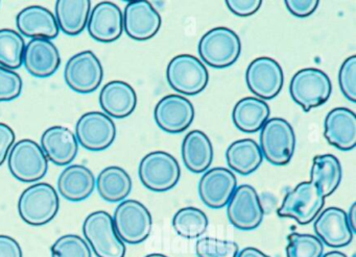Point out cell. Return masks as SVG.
<instances>
[{"label": "cell", "mask_w": 356, "mask_h": 257, "mask_svg": "<svg viewBox=\"0 0 356 257\" xmlns=\"http://www.w3.org/2000/svg\"><path fill=\"white\" fill-rule=\"evenodd\" d=\"M60 209L57 190L47 182L29 186L18 200V213L29 225L43 226L55 219Z\"/></svg>", "instance_id": "cell-1"}, {"label": "cell", "mask_w": 356, "mask_h": 257, "mask_svg": "<svg viewBox=\"0 0 356 257\" xmlns=\"http://www.w3.org/2000/svg\"><path fill=\"white\" fill-rule=\"evenodd\" d=\"M83 233L97 257H124L126 245L114 227L113 218L107 211L90 213L83 223Z\"/></svg>", "instance_id": "cell-2"}, {"label": "cell", "mask_w": 356, "mask_h": 257, "mask_svg": "<svg viewBox=\"0 0 356 257\" xmlns=\"http://www.w3.org/2000/svg\"><path fill=\"white\" fill-rule=\"evenodd\" d=\"M197 51L202 61L208 66L214 69H225L238 60L241 39L230 28H214L202 37Z\"/></svg>", "instance_id": "cell-3"}, {"label": "cell", "mask_w": 356, "mask_h": 257, "mask_svg": "<svg viewBox=\"0 0 356 257\" xmlns=\"http://www.w3.org/2000/svg\"><path fill=\"white\" fill-rule=\"evenodd\" d=\"M260 150L262 157L275 166H285L291 161L296 148L293 126L282 118H272L260 130Z\"/></svg>", "instance_id": "cell-4"}, {"label": "cell", "mask_w": 356, "mask_h": 257, "mask_svg": "<svg viewBox=\"0 0 356 257\" xmlns=\"http://www.w3.org/2000/svg\"><path fill=\"white\" fill-rule=\"evenodd\" d=\"M331 93L332 85L330 78L316 68L300 70L293 76L289 85L291 98L306 113L326 103Z\"/></svg>", "instance_id": "cell-5"}, {"label": "cell", "mask_w": 356, "mask_h": 257, "mask_svg": "<svg viewBox=\"0 0 356 257\" xmlns=\"http://www.w3.org/2000/svg\"><path fill=\"white\" fill-rule=\"evenodd\" d=\"M166 78L176 92L195 96L205 90L209 82V74L201 60L195 55H180L168 64Z\"/></svg>", "instance_id": "cell-6"}, {"label": "cell", "mask_w": 356, "mask_h": 257, "mask_svg": "<svg viewBox=\"0 0 356 257\" xmlns=\"http://www.w3.org/2000/svg\"><path fill=\"white\" fill-rule=\"evenodd\" d=\"M112 218L118 236L127 244H140L151 234L153 227L151 213L139 201H122Z\"/></svg>", "instance_id": "cell-7"}, {"label": "cell", "mask_w": 356, "mask_h": 257, "mask_svg": "<svg viewBox=\"0 0 356 257\" xmlns=\"http://www.w3.org/2000/svg\"><path fill=\"white\" fill-rule=\"evenodd\" d=\"M324 204L325 198L316 184L303 181L285 195L277 213L296 220L300 225H307L318 217Z\"/></svg>", "instance_id": "cell-8"}, {"label": "cell", "mask_w": 356, "mask_h": 257, "mask_svg": "<svg viewBox=\"0 0 356 257\" xmlns=\"http://www.w3.org/2000/svg\"><path fill=\"white\" fill-rule=\"evenodd\" d=\"M8 166L16 179L22 182H35L47 175L49 159L38 143L24 139L12 147L8 154Z\"/></svg>", "instance_id": "cell-9"}, {"label": "cell", "mask_w": 356, "mask_h": 257, "mask_svg": "<svg viewBox=\"0 0 356 257\" xmlns=\"http://www.w3.org/2000/svg\"><path fill=\"white\" fill-rule=\"evenodd\" d=\"M138 174L145 188L162 193L172 190L178 184L181 169L172 154L164 151H154L141 159Z\"/></svg>", "instance_id": "cell-10"}, {"label": "cell", "mask_w": 356, "mask_h": 257, "mask_svg": "<svg viewBox=\"0 0 356 257\" xmlns=\"http://www.w3.org/2000/svg\"><path fill=\"white\" fill-rule=\"evenodd\" d=\"M64 78L74 92L90 94L103 82V65L93 51H82L70 57L64 70Z\"/></svg>", "instance_id": "cell-11"}, {"label": "cell", "mask_w": 356, "mask_h": 257, "mask_svg": "<svg viewBox=\"0 0 356 257\" xmlns=\"http://www.w3.org/2000/svg\"><path fill=\"white\" fill-rule=\"evenodd\" d=\"M76 136L79 144L87 150H106L115 141V123L105 113L88 112L76 122Z\"/></svg>", "instance_id": "cell-12"}, {"label": "cell", "mask_w": 356, "mask_h": 257, "mask_svg": "<svg viewBox=\"0 0 356 257\" xmlns=\"http://www.w3.org/2000/svg\"><path fill=\"white\" fill-rule=\"evenodd\" d=\"M229 221L239 230H254L261 224L264 211L253 186L241 184L227 204Z\"/></svg>", "instance_id": "cell-13"}, {"label": "cell", "mask_w": 356, "mask_h": 257, "mask_svg": "<svg viewBox=\"0 0 356 257\" xmlns=\"http://www.w3.org/2000/svg\"><path fill=\"white\" fill-rule=\"evenodd\" d=\"M248 88L261 100L275 98L282 90L284 76L278 62L268 57L251 62L245 71Z\"/></svg>", "instance_id": "cell-14"}, {"label": "cell", "mask_w": 356, "mask_h": 257, "mask_svg": "<svg viewBox=\"0 0 356 257\" xmlns=\"http://www.w3.org/2000/svg\"><path fill=\"white\" fill-rule=\"evenodd\" d=\"M122 17L124 30L133 40H149L158 34L161 28L159 12L147 0H134L128 3Z\"/></svg>", "instance_id": "cell-15"}, {"label": "cell", "mask_w": 356, "mask_h": 257, "mask_svg": "<svg viewBox=\"0 0 356 257\" xmlns=\"http://www.w3.org/2000/svg\"><path fill=\"white\" fill-rule=\"evenodd\" d=\"M154 118L163 132L180 134L193 123L195 107L188 99L181 95H168L156 105Z\"/></svg>", "instance_id": "cell-16"}, {"label": "cell", "mask_w": 356, "mask_h": 257, "mask_svg": "<svg viewBox=\"0 0 356 257\" xmlns=\"http://www.w3.org/2000/svg\"><path fill=\"white\" fill-rule=\"evenodd\" d=\"M236 188V176L231 170L213 168L206 171L200 180V198L210 209H222L228 204Z\"/></svg>", "instance_id": "cell-17"}, {"label": "cell", "mask_w": 356, "mask_h": 257, "mask_svg": "<svg viewBox=\"0 0 356 257\" xmlns=\"http://www.w3.org/2000/svg\"><path fill=\"white\" fill-rule=\"evenodd\" d=\"M87 30L97 42H115L124 32L122 10L111 1H101L89 14Z\"/></svg>", "instance_id": "cell-18"}, {"label": "cell", "mask_w": 356, "mask_h": 257, "mask_svg": "<svg viewBox=\"0 0 356 257\" xmlns=\"http://www.w3.org/2000/svg\"><path fill=\"white\" fill-rule=\"evenodd\" d=\"M321 242L331 248H343L353 240L347 213L339 207H328L318 213L314 225Z\"/></svg>", "instance_id": "cell-19"}, {"label": "cell", "mask_w": 356, "mask_h": 257, "mask_svg": "<svg viewBox=\"0 0 356 257\" xmlns=\"http://www.w3.org/2000/svg\"><path fill=\"white\" fill-rule=\"evenodd\" d=\"M24 65L35 78H49L61 65L59 49L51 40L32 39L24 49Z\"/></svg>", "instance_id": "cell-20"}, {"label": "cell", "mask_w": 356, "mask_h": 257, "mask_svg": "<svg viewBox=\"0 0 356 257\" xmlns=\"http://www.w3.org/2000/svg\"><path fill=\"white\" fill-rule=\"evenodd\" d=\"M324 136L329 144L341 151L353 150L356 146V116L347 107H335L327 114Z\"/></svg>", "instance_id": "cell-21"}, {"label": "cell", "mask_w": 356, "mask_h": 257, "mask_svg": "<svg viewBox=\"0 0 356 257\" xmlns=\"http://www.w3.org/2000/svg\"><path fill=\"white\" fill-rule=\"evenodd\" d=\"M41 148L47 159L57 166H67L79 152L76 134L64 126H51L41 136Z\"/></svg>", "instance_id": "cell-22"}, {"label": "cell", "mask_w": 356, "mask_h": 257, "mask_svg": "<svg viewBox=\"0 0 356 257\" xmlns=\"http://www.w3.org/2000/svg\"><path fill=\"white\" fill-rule=\"evenodd\" d=\"M16 26L22 36L32 39L51 41L57 38L60 32L55 15L41 6H31L19 12Z\"/></svg>", "instance_id": "cell-23"}, {"label": "cell", "mask_w": 356, "mask_h": 257, "mask_svg": "<svg viewBox=\"0 0 356 257\" xmlns=\"http://www.w3.org/2000/svg\"><path fill=\"white\" fill-rule=\"evenodd\" d=\"M99 100L106 115L115 119H124L136 109L137 95L131 85L122 80H113L103 87Z\"/></svg>", "instance_id": "cell-24"}, {"label": "cell", "mask_w": 356, "mask_h": 257, "mask_svg": "<svg viewBox=\"0 0 356 257\" xmlns=\"http://www.w3.org/2000/svg\"><path fill=\"white\" fill-rule=\"evenodd\" d=\"M95 188V175L83 165L68 166L58 178L60 195L72 202L84 201L92 195Z\"/></svg>", "instance_id": "cell-25"}, {"label": "cell", "mask_w": 356, "mask_h": 257, "mask_svg": "<svg viewBox=\"0 0 356 257\" xmlns=\"http://www.w3.org/2000/svg\"><path fill=\"white\" fill-rule=\"evenodd\" d=\"M182 159L185 167L193 173H203L209 170L213 161V147L205 132L193 130L182 143Z\"/></svg>", "instance_id": "cell-26"}, {"label": "cell", "mask_w": 356, "mask_h": 257, "mask_svg": "<svg viewBox=\"0 0 356 257\" xmlns=\"http://www.w3.org/2000/svg\"><path fill=\"white\" fill-rule=\"evenodd\" d=\"M91 11L90 0H58L56 20L67 36H78L86 28Z\"/></svg>", "instance_id": "cell-27"}, {"label": "cell", "mask_w": 356, "mask_h": 257, "mask_svg": "<svg viewBox=\"0 0 356 257\" xmlns=\"http://www.w3.org/2000/svg\"><path fill=\"white\" fill-rule=\"evenodd\" d=\"M270 107L266 101L256 97H245L233 109V123L241 132L253 134L261 130L270 118Z\"/></svg>", "instance_id": "cell-28"}, {"label": "cell", "mask_w": 356, "mask_h": 257, "mask_svg": "<svg viewBox=\"0 0 356 257\" xmlns=\"http://www.w3.org/2000/svg\"><path fill=\"white\" fill-rule=\"evenodd\" d=\"M99 196L110 203L124 201L132 190V179L126 170L118 166L105 168L95 179Z\"/></svg>", "instance_id": "cell-29"}, {"label": "cell", "mask_w": 356, "mask_h": 257, "mask_svg": "<svg viewBox=\"0 0 356 257\" xmlns=\"http://www.w3.org/2000/svg\"><path fill=\"white\" fill-rule=\"evenodd\" d=\"M229 168L241 175L254 173L264 161L259 145L252 139L235 141L227 149Z\"/></svg>", "instance_id": "cell-30"}, {"label": "cell", "mask_w": 356, "mask_h": 257, "mask_svg": "<svg viewBox=\"0 0 356 257\" xmlns=\"http://www.w3.org/2000/svg\"><path fill=\"white\" fill-rule=\"evenodd\" d=\"M341 176L343 171L341 163L334 155H316L312 159L309 181L316 184L324 198L337 190L341 184Z\"/></svg>", "instance_id": "cell-31"}, {"label": "cell", "mask_w": 356, "mask_h": 257, "mask_svg": "<svg viewBox=\"0 0 356 257\" xmlns=\"http://www.w3.org/2000/svg\"><path fill=\"white\" fill-rule=\"evenodd\" d=\"M207 215L197 207H184L177 211L172 219V227L179 236L188 240L199 238L207 230Z\"/></svg>", "instance_id": "cell-32"}, {"label": "cell", "mask_w": 356, "mask_h": 257, "mask_svg": "<svg viewBox=\"0 0 356 257\" xmlns=\"http://www.w3.org/2000/svg\"><path fill=\"white\" fill-rule=\"evenodd\" d=\"M26 42L24 37L11 28L0 30V66L17 70L24 64Z\"/></svg>", "instance_id": "cell-33"}, {"label": "cell", "mask_w": 356, "mask_h": 257, "mask_svg": "<svg viewBox=\"0 0 356 257\" xmlns=\"http://www.w3.org/2000/svg\"><path fill=\"white\" fill-rule=\"evenodd\" d=\"M324 244L316 236L293 232L287 236V257H322Z\"/></svg>", "instance_id": "cell-34"}, {"label": "cell", "mask_w": 356, "mask_h": 257, "mask_svg": "<svg viewBox=\"0 0 356 257\" xmlns=\"http://www.w3.org/2000/svg\"><path fill=\"white\" fill-rule=\"evenodd\" d=\"M51 252V257H92L88 242L76 234H65L58 238Z\"/></svg>", "instance_id": "cell-35"}, {"label": "cell", "mask_w": 356, "mask_h": 257, "mask_svg": "<svg viewBox=\"0 0 356 257\" xmlns=\"http://www.w3.org/2000/svg\"><path fill=\"white\" fill-rule=\"evenodd\" d=\"M238 245L233 240L200 238L195 245L197 257H237Z\"/></svg>", "instance_id": "cell-36"}, {"label": "cell", "mask_w": 356, "mask_h": 257, "mask_svg": "<svg viewBox=\"0 0 356 257\" xmlns=\"http://www.w3.org/2000/svg\"><path fill=\"white\" fill-rule=\"evenodd\" d=\"M22 78L17 72L0 66V103L15 100L22 92Z\"/></svg>", "instance_id": "cell-37"}, {"label": "cell", "mask_w": 356, "mask_h": 257, "mask_svg": "<svg viewBox=\"0 0 356 257\" xmlns=\"http://www.w3.org/2000/svg\"><path fill=\"white\" fill-rule=\"evenodd\" d=\"M341 93L350 103H356V55H351L341 64L339 71Z\"/></svg>", "instance_id": "cell-38"}, {"label": "cell", "mask_w": 356, "mask_h": 257, "mask_svg": "<svg viewBox=\"0 0 356 257\" xmlns=\"http://www.w3.org/2000/svg\"><path fill=\"white\" fill-rule=\"evenodd\" d=\"M227 7L234 15L249 17L261 7V0H227Z\"/></svg>", "instance_id": "cell-39"}, {"label": "cell", "mask_w": 356, "mask_h": 257, "mask_svg": "<svg viewBox=\"0 0 356 257\" xmlns=\"http://www.w3.org/2000/svg\"><path fill=\"white\" fill-rule=\"evenodd\" d=\"M289 13L298 18H305L312 15L318 6V0H286L285 1Z\"/></svg>", "instance_id": "cell-40"}, {"label": "cell", "mask_w": 356, "mask_h": 257, "mask_svg": "<svg viewBox=\"0 0 356 257\" xmlns=\"http://www.w3.org/2000/svg\"><path fill=\"white\" fill-rule=\"evenodd\" d=\"M16 136L8 124L0 123V166L5 163L8 154L15 144Z\"/></svg>", "instance_id": "cell-41"}, {"label": "cell", "mask_w": 356, "mask_h": 257, "mask_svg": "<svg viewBox=\"0 0 356 257\" xmlns=\"http://www.w3.org/2000/svg\"><path fill=\"white\" fill-rule=\"evenodd\" d=\"M0 257H24L19 242L9 236H0Z\"/></svg>", "instance_id": "cell-42"}, {"label": "cell", "mask_w": 356, "mask_h": 257, "mask_svg": "<svg viewBox=\"0 0 356 257\" xmlns=\"http://www.w3.org/2000/svg\"><path fill=\"white\" fill-rule=\"evenodd\" d=\"M237 257H270L268 255L264 254L261 251L258 249L253 248V247H248L243 249L241 252L237 254Z\"/></svg>", "instance_id": "cell-43"}, {"label": "cell", "mask_w": 356, "mask_h": 257, "mask_svg": "<svg viewBox=\"0 0 356 257\" xmlns=\"http://www.w3.org/2000/svg\"><path fill=\"white\" fill-rule=\"evenodd\" d=\"M356 203H352L351 207H350L349 213L347 215L348 223H349L350 228H351L352 232L356 233Z\"/></svg>", "instance_id": "cell-44"}, {"label": "cell", "mask_w": 356, "mask_h": 257, "mask_svg": "<svg viewBox=\"0 0 356 257\" xmlns=\"http://www.w3.org/2000/svg\"><path fill=\"white\" fill-rule=\"evenodd\" d=\"M322 257H347V255L339 252V251H331V252H328L326 253V254L323 255Z\"/></svg>", "instance_id": "cell-45"}, {"label": "cell", "mask_w": 356, "mask_h": 257, "mask_svg": "<svg viewBox=\"0 0 356 257\" xmlns=\"http://www.w3.org/2000/svg\"><path fill=\"white\" fill-rule=\"evenodd\" d=\"M145 257H168L166 255L161 254V253H152V254L147 255Z\"/></svg>", "instance_id": "cell-46"}]
</instances>
